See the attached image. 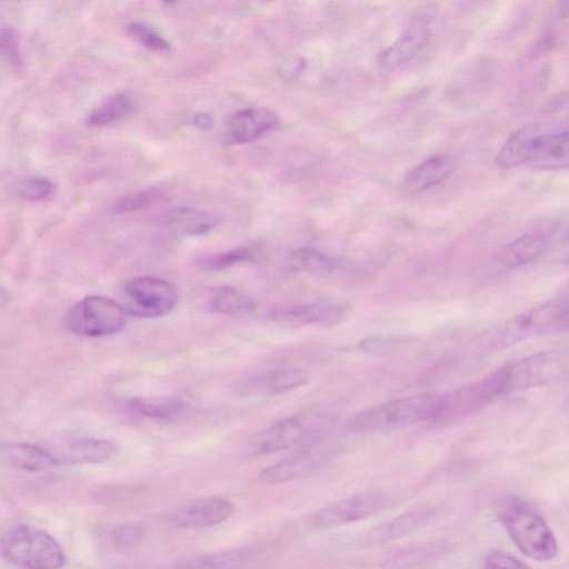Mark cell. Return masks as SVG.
Wrapping results in <instances>:
<instances>
[{
  "mask_svg": "<svg viewBox=\"0 0 569 569\" xmlns=\"http://www.w3.org/2000/svg\"><path fill=\"white\" fill-rule=\"evenodd\" d=\"M498 519L515 545L537 561H549L558 551L557 540L543 517L525 499L507 496L497 506Z\"/></svg>",
  "mask_w": 569,
  "mask_h": 569,
  "instance_id": "7a4b0ae2",
  "label": "cell"
},
{
  "mask_svg": "<svg viewBox=\"0 0 569 569\" xmlns=\"http://www.w3.org/2000/svg\"><path fill=\"white\" fill-rule=\"evenodd\" d=\"M429 32L422 26H413L400 34L378 57V66L383 70L396 69L417 57L428 42Z\"/></svg>",
  "mask_w": 569,
  "mask_h": 569,
  "instance_id": "44dd1931",
  "label": "cell"
},
{
  "mask_svg": "<svg viewBox=\"0 0 569 569\" xmlns=\"http://www.w3.org/2000/svg\"><path fill=\"white\" fill-rule=\"evenodd\" d=\"M286 262L288 269L295 272L328 270L332 263L325 253L311 248H300L291 251Z\"/></svg>",
  "mask_w": 569,
  "mask_h": 569,
  "instance_id": "83f0119b",
  "label": "cell"
},
{
  "mask_svg": "<svg viewBox=\"0 0 569 569\" xmlns=\"http://www.w3.org/2000/svg\"><path fill=\"white\" fill-rule=\"evenodd\" d=\"M567 300H555L517 315L496 332L495 343L508 347L528 338L566 330L568 327Z\"/></svg>",
  "mask_w": 569,
  "mask_h": 569,
  "instance_id": "52a82bcc",
  "label": "cell"
},
{
  "mask_svg": "<svg viewBox=\"0 0 569 569\" xmlns=\"http://www.w3.org/2000/svg\"><path fill=\"white\" fill-rule=\"evenodd\" d=\"M441 395L423 393L389 400L356 413L349 421L355 432L368 433L436 420Z\"/></svg>",
  "mask_w": 569,
  "mask_h": 569,
  "instance_id": "3957f363",
  "label": "cell"
},
{
  "mask_svg": "<svg viewBox=\"0 0 569 569\" xmlns=\"http://www.w3.org/2000/svg\"><path fill=\"white\" fill-rule=\"evenodd\" d=\"M193 122L201 129H209L213 123V119L208 113H198L194 116Z\"/></svg>",
  "mask_w": 569,
  "mask_h": 569,
  "instance_id": "d590c367",
  "label": "cell"
},
{
  "mask_svg": "<svg viewBox=\"0 0 569 569\" xmlns=\"http://www.w3.org/2000/svg\"><path fill=\"white\" fill-rule=\"evenodd\" d=\"M436 513L437 509L433 506L411 509L373 528L363 538V543L379 545L402 538L428 523Z\"/></svg>",
  "mask_w": 569,
  "mask_h": 569,
  "instance_id": "ac0fdd59",
  "label": "cell"
},
{
  "mask_svg": "<svg viewBox=\"0 0 569 569\" xmlns=\"http://www.w3.org/2000/svg\"><path fill=\"white\" fill-rule=\"evenodd\" d=\"M233 511L234 506L229 499L211 496L182 507L173 515L172 521L181 529L200 530L222 523Z\"/></svg>",
  "mask_w": 569,
  "mask_h": 569,
  "instance_id": "7c38bea8",
  "label": "cell"
},
{
  "mask_svg": "<svg viewBox=\"0 0 569 569\" xmlns=\"http://www.w3.org/2000/svg\"><path fill=\"white\" fill-rule=\"evenodd\" d=\"M247 555L241 550L220 551L192 558L177 569H241Z\"/></svg>",
  "mask_w": 569,
  "mask_h": 569,
  "instance_id": "4316f807",
  "label": "cell"
},
{
  "mask_svg": "<svg viewBox=\"0 0 569 569\" xmlns=\"http://www.w3.org/2000/svg\"><path fill=\"white\" fill-rule=\"evenodd\" d=\"M459 166V158L451 153H439L425 159L407 172L403 189L409 193L420 192L443 182Z\"/></svg>",
  "mask_w": 569,
  "mask_h": 569,
  "instance_id": "e0dca14e",
  "label": "cell"
},
{
  "mask_svg": "<svg viewBox=\"0 0 569 569\" xmlns=\"http://www.w3.org/2000/svg\"><path fill=\"white\" fill-rule=\"evenodd\" d=\"M568 130L545 123L523 126L501 146L496 162L502 168L526 163L549 167L567 164Z\"/></svg>",
  "mask_w": 569,
  "mask_h": 569,
  "instance_id": "6da1fadb",
  "label": "cell"
},
{
  "mask_svg": "<svg viewBox=\"0 0 569 569\" xmlns=\"http://www.w3.org/2000/svg\"><path fill=\"white\" fill-rule=\"evenodd\" d=\"M71 331L87 337L119 332L126 323V311L117 301L103 296H88L71 307L67 316Z\"/></svg>",
  "mask_w": 569,
  "mask_h": 569,
  "instance_id": "9c48e42d",
  "label": "cell"
},
{
  "mask_svg": "<svg viewBox=\"0 0 569 569\" xmlns=\"http://www.w3.org/2000/svg\"><path fill=\"white\" fill-rule=\"evenodd\" d=\"M389 498L379 491H366L342 498L310 515L315 529H329L370 517L387 508Z\"/></svg>",
  "mask_w": 569,
  "mask_h": 569,
  "instance_id": "30bf717a",
  "label": "cell"
},
{
  "mask_svg": "<svg viewBox=\"0 0 569 569\" xmlns=\"http://www.w3.org/2000/svg\"><path fill=\"white\" fill-rule=\"evenodd\" d=\"M53 184L41 178H29L20 181L17 187V194L26 201H41L51 194Z\"/></svg>",
  "mask_w": 569,
  "mask_h": 569,
  "instance_id": "d6a6232c",
  "label": "cell"
},
{
  "mask_svg": "<svg viewBox=\"0 0 569 569\" xmlns=\"http://www.w3.org/2000/svg\"><path fill=\"white\" fill-rule=\"evenodd\" d=\"M0 555L20 569H61L67 560L51 535L27 523L16 525L1 536Z\"/></svg>",
  "mask_w": 569,
  "mask_h": 569,
  "instance_id": "277c9868",
  "label": "cell"
},
{
  "mask_svg": "<svg viewBox=\"0 0 569 569\" xmlns=\"http://www.w3.org/2000/svg\"><path fill=\"white\" fill-rule=\"evenodd\" d=\"M0 52L8 56L12 61H20L19 36L9 27L0 28Z\"/></svg>",
  "mask_w": 569,
  "mask_h": 569,
  "instance_id": "e575fe53",
  "label": "cell"
},
{
  "mask_svg": "<svg viewBox=\"0 0 569 569\" xmlns=\"http://www.w3.org/2000/svg\"><path fill=\"white\" fill-rule=\"evenodd\" d=\"M49 450L58 465L101 463L117 455L118 446L104 439L84 438L70 440L62 448Z\"/></svg>",
  "mask_w": 569,
  "mask_h": 569,
  "instance_id": "d6986e66",
  "label": "cell"
},
{
  "mask_svg": "<svg viewBox=\"0 0 569 569\" xmlns=\"http://www.w3.org/2000/svg\"><path fill=\"white\" fill-rule=\"evenodd\" d=\"M161 197V191L156 187H150L124 194L116 204L119 212H132L150 206Z\"/></svg>",
  "mask_w": 569,
  "mask_h": 569,
  "instance_id": "4dcf8cb0",
  "label": "cell"
},
{
  "mask_svg": "<svg viewBox=\"0 0 569 569\" xmlns=\"http://www.w3.org/2000/svg\"><path fill=\"white\" fill-rule=\"evenodd\" d=\"M210 311L223 316H244L254 309L252 299L236 288L222 286L213 288L207 298Z\"/></svg>",
  "mask_w": 569,
  "mask_h": 569,
  "instance_id": "d4e9b609",
  "label": "cell"
},
{
  "mask_svg": "<svg viewBox=\"0 0 569 569\" xmlns=\"http://www.w3.org/2000/svg\"><path fill=\"white\" fill-rule=\"evenodd\" d=\"M0 459L12 468L32 472L46 471L58 466L49 449L26 442L1 443Z\"/></svg>",
  "mask_w": 569,
  "mask_h": 569,
  "instance_id": "ffe728a7",
  "label": "cell"
},
{
  "mask_svg": "<svg viewBox=\"0 0 569 569\" xmlns=\"http://www.w3.org/2000/svg\"><path fill=\"white\" fill-rule=\"evenodd\" d=\"M121 300L126 313L139 318H157L173 310L178 301V290L164 279L141 276L123 284Z\"/></svg>",
  "mask_w": 569,
  "mask_h": 569,
  "instance_id": "ba28073f",
  "label": "cell"
},
{
  "mask_svg": "<svg viewBox=\"0 0 569 569\" xmlns=\"http://www.w3.org/2000/svg\"><path fill=\"white\" fill-rule=\"evenodd\" d=\"M130 411L152 420H171L184 410V403L169 396L133 397L127 400Z\"/></svg>",
  "mask_w": 569,
  "mask_h": 569,
  "instance_id": "603a6c76",
  "label": "cell"
},
{
  "mask_svg": "<svg viewBox=\"0 0 569 569\" xmlns=\"http://www.w3.org/2000/svg\"><path fill=\"white\" fill-rule=\"evenodd\" d=\"M347 312V307L332 300H317L310 303L274 309L270 318L277 322L306 326L338 323Z\"/></svg>",
  "mask_w": 569,
  "mask_h": 569,
  "instance_id": "4fadbf2b",
  "label": "cell"
},
{
  "mask_svg": "<svg viewBox=\"0 0 569 569\" xmlns=\"http://www.w3.org/2000/svg\"><path fill=\"white\" fill-rule=\"evenodd\" d=\"M498 396L490 376L480 381L441 395L436 420H448L472 413L490 403Z\"/></svg>",
  "mask_w": 569,
  "mask_h": 569,
  "instance_id": "8fae6325",
  "label": "cell"
},
{
  "mask_svg": "<svg viewBox=\"0 0 569 569\" xmlns=\"http://www.w3.org/2000/svg\"><path fill=\"white\" fill-rule=\"evenodd\" d=\"M329 427V419L317 412H301L274 422L250 441L253 456L273 453L299 445H313Z\"/></svg>",
  "mask_w": 569,
  "mask_h": 569,
  "instance_id": "8992f818",
  "label": "cell"
},
{
  "mask_svg": "<svg viewBox=\"0 0 569 569\" xmlns=\"http://www.w3.org/2000/svg\"><path fill=\"white\" fill-rule=\"evenodd\" d=\"M326 456V450L318 443L307 446L300 452L262 470L259 479L267 485H277L306 477L321 466Z\"/></svg>",
  "mask_w": 569,
  "mask_h": 569,
  "instance_id": "2e32d148",
  "label": "cell"
},
{
  "mask_svg": "<svg viewBox=\"0 0 569 569\" xmlns=\"http://www.w3.org/2000/svg\"><path fill=\"white\" fill-rule=\"evenodd\" d=\"M254 252L248 247H239L229 251L211 254L201 259V264L210 270H223L239 262L254 260Z\"/></svg>",
  "mask_w": 569,
  "mask_h": 569,
  "instance_id": "f1b7e54d",
  "label": "cell"
},
{
  "mask_svg": "<svg viewBox=\"0 0 569 569\" xmlns=\"http://www.w3.org/2000/svg\"><path fill=\"white\" fill-rule=\"evenodd\" d=\"M547 242L539 233L523 234L507 244L497 256L505 267H518L538 258L546 249Z\"/></svg>",
  "mask_w": 569,
  "mask_h": 569,
  "instance_id": "cb8c5ba5",
  "label": "cell"
},
{
  "mask_svg": "<svg viewBox=\"0 0 569 569\" xmlns=\"http://www.w3.org/2000/svg\"><path fill=\"white\" fill-rule=\"evenodd\" d=\"M164 223L178 233L199 236L214 229L220 220L207 211L183 207L168 211Z\"/></svg>",
  "mask_w": 569,
  "mask_h": 569,
  "instance_id": "7402d4cb",
  "label": "cell"
},
{
  "mask_svg": "<svg viewBox=\"0 0 569 569\" xmlns=\"http://www.w3.org/2000/svg\"><path fill=\"white\" fill-rule=\"evenodd\" d=\"M566 369L563 356L545 350L516 360L490 375L499 396L535 388L559 379Z\"/></svg>",
  "mask_w": 569,
  "mask_h": 569,
  "instance_id": "5b68a950",
  "label": "cell"
},
{
  "mask_svg": "<svg viewBox=\"0 0 569 569\" xmlns=\"http://www.w3.org/2000/svg\"><path fill=\"white\" fill-rule=\"evenodd\" d=\"M146 530L141 525L124 523L113 527L109 532L111 543L121 550L137 547L144 538Z\"/></svg>",
  "mask_w": 569,
  "mask_h": 569,
  "instance_id": "f546056e",
  "label": "cell"
},
{
  "mask_svg": "<svg viewBox=\"0 0 569 569\" xmlns=\"http://www.w3.org/2000/svg\"><path fill=\"white\" fill-rule=\"evenodd\" d=\"M131 100L128 94L117 92L106 98L86 118L89 127H102L112 123L130 112Z\"/></svg>",
  "mask_w": 569,
  "mask_h": 569,
  "instance_id": "484cf974",
  "label": "cell"
},
{
  "mask_svg": "<svg viewBox=\"0 0 569 569\" xmlns=\"http://www.w3.org/2000/svg\"><path fill=\"white\" fill-rule=\"evenodd\" d=\"M482 569H531L516 557L503 551L495 550L489 552L485 560Z\"/></svg>",
  "mask_w": 569,
  "mask_h": 569,
  "instance_id": "836d02e7",
  "label": "cell"
},
{
  "mask_svg": "<svg viewBox=\"0 0 569 569\" xmlns=\"http://www.w3.org/2000/svg\"><path fill=\"white\" fill-rule=\"evenodd\" d=\"M279 119L274 112L263 108H248L233 113L227 122L224 141L231 144L246 143L272 131Z\"/></svg>",
  "mask_w": 569,
  "mask_h": 569,
  "instance_id": "9a60e30c",
  "label": "cell"
},
{
  "mask_svg": "<svg viewBox=\"0 0 569 569\" xmlns=\"http://www.w3.org/2000/svg\"><path fill=\"white\" fill-rule=\"evenodd\" d=\"M308 380V372L299 368L274 370L243 379L236 386V392L241 396H276L299 388Z\"/></svg>",
  "mask_w": 569,
  "mask_h": 569,
  "instance_id": "5bb4252c",
  "label": "cell"
},
{
  "mask_svg": "<svg viewBox=\"0 0 569 569\" xmlns=\"http://www.w3.org/2000/svg\"><path fill=\"white\" fill-rule=\"evenodd\" d=\"M128 32L144 47L154 52H168L170 50V43L146 23L133 22L129 26Z\"/></svg>",
  "mask_w": 569,
  "mask_h": 569,
  "instance_id": "1f68e13d",
  "label": "cell"
}]
</instances>
